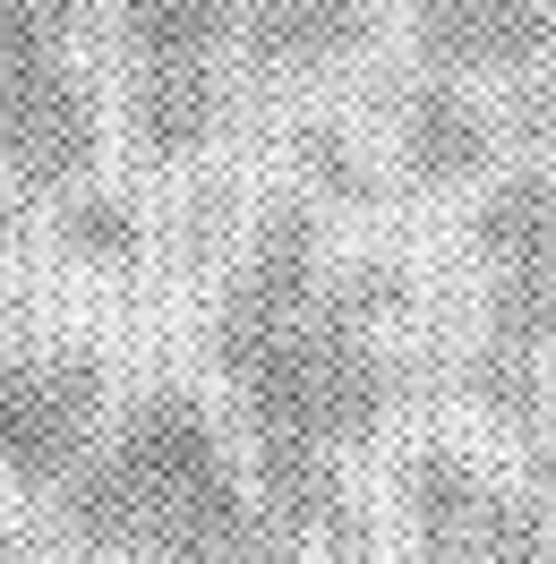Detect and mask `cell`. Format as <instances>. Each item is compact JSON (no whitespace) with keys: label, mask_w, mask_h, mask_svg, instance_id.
Returning <instances> with one entry per match:
<instances>
[{"label":"cell","mask_w":556,"mask_h":564,"mask_svg":"<svg viewBox=\"0 0 556 564\" xmlns=\"http://www.w3.org/2000/svg\"><path fill=\"white\" fill-rule=\"evenodd\" d=\"M214 359L248 411L257 505L300 547L343 530V454L385 411V351L368 334V300L325 282L309 206H275L257 223L214 317Z\"/></svg>","instance_id":"obj_1"},{"label":"cell","mask_w":556,"mask_h":564,"mask_svg":"<svg viewBox=\"0 0 556 564\" xmlns=\"http://www.w3.org/2000/svg\"><path fill=\"white\" fill-rule=\"evenodd\" d=\"M52 496H61V530L70 539L154 556L172 530L240 505L248 488H240V462H232V445H223V427L206 420L197 393H146Z\"/></svg>","instance_id":"obj_2"},{"label":"cell","mask_w":556,"mask_h":564,"mask_svg":"<svg viewBox=\"0 0 556 564\" xmlns=\"http://www.w3.org/2000/svg\"><path fill=\"white\" fill-rule=\"evenodd\" d=\"M104 368L86 351H0V470L18 488H61L104 445Z\"/></svg>","instance_id":"obj_3"},{"label":"cell","mask_w":556,"mask_h":564,"mask_svg":"<svg viewBox=\"0 0 556 564\" xmlns=\"http://www.w3.org/2000/svg\"><path fill=\"white\" fill-rule=\"evenodd\" d=\"M411 43L428 61V77H505V69L548 61L556 18L548 0H419Z\"/></svg>","instance_id":"obj_4"},{"label":"cell","mask_w":556,"mask_h":564,"mask_svg":"<svg viewBox=\"0 0 556 564\" xmlns=\"http://www.w3.org/2000/svg\"><path fill=\"white\" fill-rule=\"evenodd\" d=\"M95 154H104V120H95V95L77 69L0 111V172L26 188H77L95 172Z\"/></svg>","instance_id":"obj_5"},{"label":"cell","mask_w":556,"mask_h":564,"mask_svg":"<svg viewBox=\"0 0 556 564\" xmlns=\"http://www.w3.org/2000/svg\"><path fill=\"white\" fill-rule=\"evenodd\" d=\"M514 496H496L462 454H419L411 462V539L428 564H480Z\"/></svg>","instance_id":"obj_6"},{"label":"cell","mask_w":556,"mask_h":564,"mask_svg":"<svg viewBox=\"0 0 556 564\" xmlns=\"http://www.w3.org/2000/svg\"><path fill=\"white\" fill-rule=\"evenodd\" d=\"M360 43H368V9L360 0H248V18H240V52L275 77L334 69Z\"/></svg>","instance_id":"obj_7"},{"label":"cell","mask_w":556,"mask_h":564,"mask_svg":"<svg viewBox=\"0 0 556 564\" xmlns=\"http://www.w3.org/2000/svg\"><path fill=\"white\" fill-rule=\"evenodd\" d=\"M129 129L154 163H180L223 129V86H214V61H138V86H129Z\"/></svg>","instance_id":"obj_8"},{"label":"cell","mask_w":556,"mask_h":564,"mask_svg":"<svg viewBox=\"0 0 556 564\" xmlns=\"http://www.w3.org/2000/svg\"><path fill=\"white\" fill-rule=\"evenodd\" d=\"M488 120L480 104L453 86V77H428V86H411V104H403V163H411V180H428V188H453V180L488 172Z\"/></svg>","instance_id":"obj_9"},{"label":"cell","mask_w":556,"mask_h":564,"mask_svg":"<svg viewBox=\"0 0 556 564\" xmlns=\"http://www.w3.org/2000/svg\"><path fill=\"white\" fill-rule=\"evenodd\" d=\"M488 274H556V172H514L471 223Z\"/></svg>","instance_id":"obj_10"},{"label":"cell","mask_w":556,"mask_h":564,"mask_svg":"<svg viewBox=\"0 0 556 564\" xmlns=\"http://www.w3.org/2000/svg\"><path fill=\"white\" fill-rule=\"evenodd\" d=\"M248 0H120V35L138 61H214L240 43Z\"/></svg>","instance_id":"obj_11"},{"label":"cell","mask_w":556,"mask_h":564,"mask_svg":"<svg viewBox=\"0 0 556 564\" xmlns=\"http://www.w3.org/2000/svg\"><path fill=\"white\" fill-rule=\"evenodd\" d=\"M146 564H300V539H291L257 496H240V505H223L206 522L172 530Z\"/></svg>","instance_id":"obj_12"},{"label":"cell","mask_w":556,"mask_h":564,"mask_svg":"<svg viewBox=\"0 0 556 564\" xmlns=\"http://www.w3.org/2000/svg\"><path fill=\"white\" fill-rule=\"evenodd\" d=\"M70 77V0H0V111Z\"/></svg>","instance_id":"obj_13"},{"label":"cell","mask_w":556,"mask_h":564,"mask_svg":"<svg viewBox=\"0 0 556 564\" xmlns=\"http://www.w3.org/2000/svg\"><path fill=\"white\" fill-rule=\"evenodd\" d=\"M61 248H70L77 265L129 274V265L146 257V231H138V214L120 206V197H70V214H61Z\"/></svg>","instance_id":"obj_14"},{"label":"cell","mask_w":556,"mask_h":564,"mask_svg":"<svg viewBox=\"0 0 556 564\" xmlns=\"http://www.w3.org/2000/svg\"><path fill=\"white\" fill-rule=\"evenodd\" d=\"M531 488L556 505V402H548V420H539V445H531Z\"/></svg>","instance_id":"obj_15"},{"label":"cell","mask_w":556,"mask_h":564,"mask_svg":"<svg viewBox=\"0 0 556 564\" xmlns=\"http://www.w3.org/2000/svg\"><path fill=\"white\" fill-rule=\"evenodd\" d=\"M9 240H18V206H9V188H0V257H9Z\"/></svg>","instance_id":"obj_16"},{"label":"cell","mask_w":556,"mask_h":564,"mask_svg":"<svg viewBox=\"0 0 556 564\" xmlns=\"http://www.w3.org/2000/svg\"><path fill=\"white\" fill-rule=\"evenodd\" d=\"M0 564H26V556H18V539H9V530H0Z\"/></svg>","instance_id":"obj_17"}]
</instances>
